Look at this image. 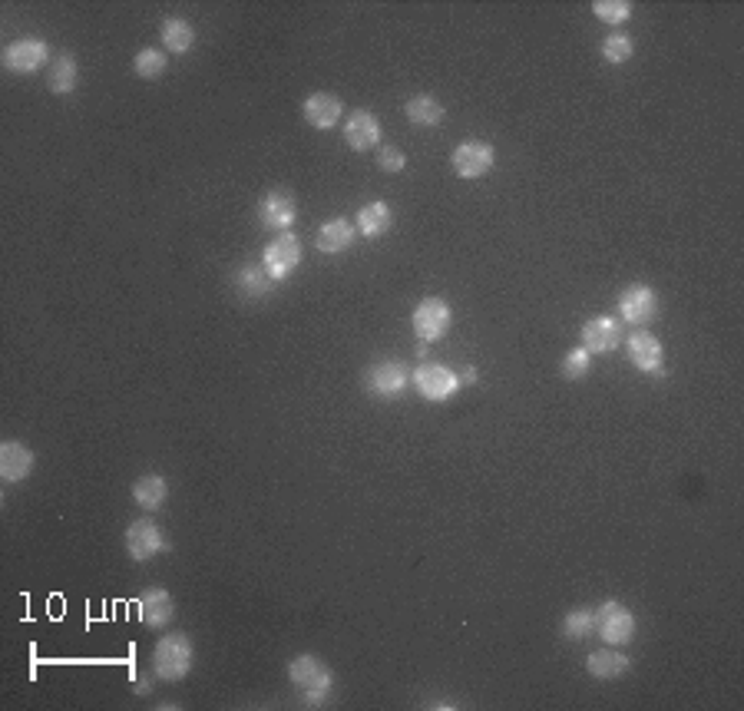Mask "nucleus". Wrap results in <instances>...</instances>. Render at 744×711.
I'll return each instance as SVG.
<instances>
[{"label":"nucleus","mask_w":744,"mask_h":711,"mask_svg":"<svg viewBox=\"0 0 744 711\" xmlns=\"http://www.w3.org/2000/svg\"><path fill=\"white\" fill-rule=\"evenodd\" d=\"M126 553L129 559H136V563H146V559H153L159 553H166L169 543H166V533L159 530L153 520H136L126 526Z\"/></svg>","instance_id":"10"},{"label":"nucleus","mask_w":744,"mask_h":711,"mask_svg":"<svg viewBox=\"0 0 744 711\" xmlns=\"http://www.w3.org/2000/svg\"><path fill=\"white\" fill-rule=\"evenodd\" d=\"M411 384H414V391L424 397V401H430V404L450 401V397H454L460 387H463L457 371H450L447 364H437V361L420 364V368L411 374Z\"/></svg>","instance_id":"3"},{"label":"nucleus","mask_w":744,"mask_h":711,"mask_svg":"<svg viewBox=\"0 0 744 711\" xmlns=\"http://www.w3.org/2000/svg\"><path fill=\"white\" fill-rule=\"evenodd\" d=\"M288 678H291V685H298L301 695H305V708L328 705L331 688H334V672L328 662L318 659V655H298V659H291Z\"/></svg>","instance_id":"1"},{"label":"nucleus","mask_w":744,"mask_h":711,"mask_svg":"<svg viewBox=\"0 0 744 711\" xmlns=\"http://www.w3.org/2000/svg\"><path fill=\"white\" fill-rule=\"evenodd\" d=\"M133 70H136V77H143V80H159V77H163V73L169 70L166 50H159V47H143V50L136 53Z\"/></svg>","instance_id":"27"},{"label":"nucleus","mask_w":744,"mask_h":711,"mask_svg":"<svg viewBox=\"0 0 744 711\" xmlns=\"http://www.w3.org/2000/svg\"><path fill=\"white\" fill-rule=\"evenodd\" d=\"M153 692V678H139L136 682V695H149Z\"/></svg>","instance_id":"34"},{"label":"nucleus","mask_w":744,"mask_h":711,"mask_svg":"<svg viewBox=\"0 0 744 711\" xmlns=\"http://www.w3.org/2000/svg\"><path fill=\"white\" fill-rule=\"evenodd\" d=\"M37 467V454L30 447H24L20 440H7L0 444V477L7 483H20L27 480Z\"/></svg>","instance_id":"17"},{"label":"nucleus","mask_w":744,"mask_h":711,"mask_svg":"<svg viewBox=\"0 0 744 711\" xmlns=\"http://www.w3.org/2000/svg\"><path fill=\"white\" fill-rule=\"evenodd\" d=\"M592 14H596L602 24L619 27L632 17V4L629 0H596V4H592Z\"/></svg>","instance_id":"29"},{"label":"nucleus","mask_w":744,"mask_h":711,"mask_svg":"<svg viewBox=\"0 0 744 711\" xmlns=\"http://www.w3.org/2000/svg\"><path fill=\"white\" fill-rule=\"evenodd\" d=\"M411 387V371L401 361H377L364 371V391L374 401H397Z\"/></svg>","instance_id":"4"},{"label":"nucleus","mask_w":744,"mask_h":711,"mask_svg":"<svg viewBox=\"0 0 744 711\" xmlns=\"http://www.w3.org/2000/svg\"><path fill=\"white\" fill-rule=\"evenodd\" d=\"M344 143H348L354 153H368L377 143H381V123L371 110H354L348 113V123H344Z\"/></svg>","instance_id":"16"},{"label":"nucleus","mask_w":744,"mask_h":711,"mask_svg":"<svg viewBox=\"0 0 744 711\" xmlns=\"http://www.w3.org/2000/svg\"><path fill=\"white\" fill-rule=\"evenodd\" d=\"M77 80H80V67H77V60H73V53H57L47 70V86L57 96H67L73 93Z\"/></svg>","instance_id":"24"},{"label":"nucleus","mask_w":744,"mask_h":711,"mask_svg":"<svg viewBox=\"0 0 744 711\" xmlns=\"http://www.w3.org/2000/svg\"><path fill=\"white\" fill-rule=\"evenodd\" d=\"M592 371V354L586 348H573L563 358V377L566 381H579V377H586Z\"/></svg>","instance_id":"31"},{"label":"nucleus","mask_w":744,"mask_h":711,"mask_svg":"<svg viewBox=\"0 0 744 711\" xmlns=\"http://www.w3.org/2000/svg\"><path fill=\"white\" fill-rule=\"evenodd\" d=\"M622 344V321L612 315H596L582 325V348L589 354H609Z\"/></svg>","instance_id":"14"},{"label":"nucleus","mask_w":744,"mask_h":711,"mask_svg":"<svg viewBox=\"0 0 744 711\" xmlns=\"http://www.w3.org/2000/svg\"><path fill=\"white\" fill-rule=\"evenodd\" d=\"M586 669H589V675L592 678H599V682H612V678H622V675H629V669H632V662H629V655L625 652H619V649H599V652H592L589 659H586Z\"/></svg>","instance_id":"20"},{"label":"nucleus","mask_w":744,"mask_h":711,"mask_svg":"<svg viewBox=\"0 0 744 711\" xmlns=\"http://www.w3.org/2000/svg\"><path fill=\"white\" fill-rule=\"evenodd\" d=\"M301 239L295 232H278L272 242L265 245V255H262V265L268 268V275H272V282H285V278L295 272L301 265Z\"/></svg>","instance_id":"6"},{"label":"nucleus","mask_w":744,"mask_h":711,"mask_svg":"<svg viewBox=\"0 0 744 711\" xmlns=\"http://www.w3.org/2000/svg\"><path fill=\"white\" fill-rule=\"evenodd\" d=\"M258 219H262L265 229L275 232H288L298 219V202L288 189H268L262 199H258Z\"/></svg>","instance_id":"13"},{"label":"nucleus","mask_w":744,"mask_h":711,"mask_svg":"<svg viewBox=\"0 0 744 711\" xmlns=\"http://www.w3.org/2000/svg\"><path fill=\"white\" fill-rule=\"evenodd\" d=\"M232 285H235V292H239L242 298H252V301L265 298L275 288L272 275H268L265 265H242L239 272H235Z\"/></svg>","instance_id":"23"},{"label":"nucleus","mask_w":744,"mask_h":711,"mask_svg":"<svg viewBox=\"0 0 744 711\" xmlns=\"http://www.w3.org/2000/svg\"><path fill=\"white\" fill-rule=\"evenodd\" d=\"M450 321H454V311H450V305L444 298H437V295H430V298H424L420 305L414 308V318H411V325H414V335L420 338V341H440L450 331Z\"/></svg>","instance_id":"7"},{"label":"nucleus","mask_w":744,"mask_h":711,"mask_svg":"<svg viewBox=\"0 0 744 711\" xmlns=\"http://www.w3.org/2000/svg\"><path fill=\"white\" fill-rule=\"evenodd\" d=\"M301 113H305V120L311 129H334L344 120V103L338 100L334 93H311L305 106H301Z\"/></svg>","instance_id":"18"},{"label":"nucleus","mask_w":744,"mask_h":711,"mask_svg":"<svg viewBox=\"0 0 744 711\" xmlns=\"http://www.w3.org/2000/svg\"><path fill=\"white\" fill-rule=\"evenodd\" d=\"M159 37H163V50L166 53H189L192 47H196V27H192L186 17L163 20Z\"/></svg>","instance_id":"25"},{"label":"nucleus","mask_w":744,"mask_h":711,"mask_svg":"<svg viewBox=\"0 0 744 711\" xmlns=\"http://www.w3.org/2000/svg\"><path fill=\"white\" fill-rule=\"evenodd\" d=\"M176 616V602H172L169 589H159V586H149L139 592V622H143L146 629H163Z\"/></svg>","instance_id":"15"},{"label":"nucleus","mask_w":744,"mask_h":711,"mask_svg":"<svg viewBox=\"0 0 744 711\" xmlns=\"http://www.w3.org/2000/svg\"><path fill=\"white\" fill-rule=\"evenodd\" d=\"M354 235H358V229H354V222L348 219H328L325 225H321L318 232V252L325 255H341L351 249Z\"/></svg>","instance_id":"22"},{"label":"nucleus","mask_w":744,"mask_h":711,"mask_svg":"<svg viewBox=\"0 0 744 711\" xmlns=\"http://www.w3.org/2000/svg\"><path fill=\"white\" fill-rule=\"evenodd\" d=\"M625 351H629V361L635 371L665 377V348L659 338L649 335V331H632V335L625 338Z\"/></svg>","instance_id":"11"},{"label":"nucleus","mask_w":744,"mask_h":711,"mask_svg":"<svg viewBox=\"0 0 744 711\" xmlns=\"http://www.w3.org/2000/svg\"><path fill=\"white\" fill-rule=\"evenodd\" d=\"M391 225H394V212L381 199L361 206L358 219H354V229H358V235H364V239H381V235L391 232Z\"/></svg>","instance_id":"19"},{"label":"nucleus","mask_w":744,"mask_h":711,"mask_svg":"<svg viewBox=\"0 0 744 711\" xmlns=\"http://www.w3.org/2000/svg\"><path fill=\"white\" fill-rule=\"evenodd\" d=\"M457 377H460V384H477V377H480V374H477V368H463Z\"/></svg>","instance_id":"33"},{"label":"nucleus","mask_w":744,"mask_h":711,"mask_svg":"<svg viewBox=\"0 0 744 711\" xmlns=\"http://www.w3.org/2000/svg\"><path fill=\"white\" fill-rule=\"evenodd\" d=\"M596 632V609H573L563 619V635L569 642H582Z\"/></svg>","instance_id":"28"},{"label":"nucleus","mask_w":744,"mask_h":711,"mask_svg":"<svg viewBox=\"0 0 744 711\" xmlns=\"http://www.w3.org/2000/svg\"><path fill=\"white\" fill-rule=\"evenodd\" d=\"M632 53H635L632 37H625V34H609L606 40H602V60L612 63V67H619V63L632 60Z\"/></svg>","instance_id":"30"},{"label":"nucleus","mask_w":744,"mask_h":711,"mask_svg":"<svg viewBox=\"0 0 744 711\" xmlns=\"http://www.w3.org/2000/svg\"><path fill=\"white\" fill-rule=\"evenodd\" d=\"M196 665V645L186 632H166L153 649V672L163 682H182Z\"/></svg>","instance_id":"2"},{"label":"nucleus","mask_w":744,"mask_h":711,"mask_svg":"<svg viewBox=\"0 0 744 711\" xmlns=\"http://www.w3.org/2000/svg\"><path fill=\"white\" fill-rule=\"evenodd\" d=\"M133 500H136L139 510H146V513L163 510L166 500H169V483H166V477H159V473H146V477H139L133 483Z\"/></svg>","instance_id":"21"},{"label":"nucleus","mask_w":744,"mask_h":711,"mask_svg":"<svg viewBox=\"0 0 744 711\" xmlns=\"http://www.w3.org/2000/svg\"><path fill=\"white\" fill-rule=\"evenodd\" d=\"M596 632H599L602 642L612 645V649L629 645L635 639V616L622 606V602L609 599L596 609Z\"/></svg>","instance_id":"5"},{"label":"nucleus","mask_w":744,"mask_h":711,"mask_svg":"<svg viewBox=\"0 0 744 711\" xmlns=\"http://www.w3.org/2000/svg\"><path fill=\"white\" fill-rule=\"evenodd\" d=\"M454 172L460 179H483L490 176V169L496 163V149L487 143V139H463V143L454 149Z\"/></svg>","instance_id":"8"},{"label":"nucleus","mask_w":744,"mask_h":711,"mask_svg":"<svg viewBox=\"0 0 744 711\" xmlns=\"http://www.w3.org/2000/svg\"><path fill=\"white\" fill-rule=\"evenodd\" d=\"M377 166H381L384 172H404L407 156L397 146H381V153H377Z\"/></svg>","instance_id":"32"},{"label":"nucleus","mask_w":744,"mask_h":711,"mask_svg":"<svg viewBox=\"0 0 744 711\" xmlns=\"http://www.w3.org/2000/svg\"><path fill=\"white\" fill-rule=\"evenodd\" d=\"M47 60H50V47H47V40H40V37H20L4 50V67L10 73H17V77L43 70Z\"/></svg>","instance_id":"9"},{"label":"nucleus","mask_w":744,"mask_h":711,"mask_svg":"<svg viewBox=\"0 0 744 711\" xmlns=\"http://www.w3.org/2000/svg\"><path fill=\"white\" fill-rule=\"evenodd\" d=\"M404 116L414 126H440V120H444V103L430 93H420L404 103Z\"/></svg>","instance_id":"26"},{"label":"nucleus","mask_w":744,"mask_h":711,"mask_svg":"<svg viewBox=\"0 0 744 711\" xmlns=\"http://www.w3.org/2000/svg\"><path fill=\"white\" fill-rule=\"evenodd\" d=\"M655 315H659V295H655V288L635 282L619 295V318L629 321L632 328H645Z\"/></svg>","instance_id":"12"}]
</instances>
